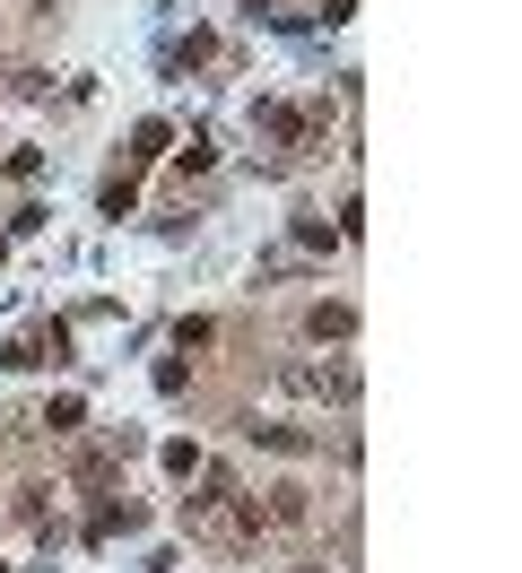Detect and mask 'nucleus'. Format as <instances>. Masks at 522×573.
Segmentation results:
<instances>
[{"mask_svg": "<svg viewBox=\"0 0 522 573\" xmlns=\"http://www.w3.org/2000/svg\"><path fill=\"white\" fill-rule=\"evenodd\" d=\"M305 331H314V340H349V331H358V313H349V305H314V313H305Z\"/></svg>", "mask_w": 522, "mask_h": 573, "instance_id": "2", "label": "nucleus"}, {"mask_svg": "<svg viewBox=\"0 0 522 573\" xmlns=\"http://www.w3.org/2000/svg\"><path fill=\"white\" fill-rule=\"evenodd\" d=\"M157 460H166V478H192V469H201V452H192V444H166Z\"/></svg>", "mask_w": 522, "mask_h": 573, "instance_id": "9", "label": "nucleus"}, {"mask_svg": "<svg viewBox=\"0 0 522 573\" xmlns=\"http://www.w3.org/2000/svg\"><path fill=\"white\" fill-rule=\"evenodd\" d=\"M79 417H88V400H79V391H61V400L44 409V426H53V435H79Z\"/></svg>", "mask_w": 522, "mask_h": 573, "instance_id": "4", "label": "nucleus"}, {"mask_svg": "<svg viewBox=\"0 0 522 573\" xmlns=\"http://www.w3.org/2000/svg\"><path fill=\"white\" fill-rule=\"evenodd\" d=\"M261 130H270V139H305V114H287V105H261Z\"/></svg>", "mask_w": 522, "mask_h": 573, "instance_id": "6", "label": "nucleus"}, {"mask_svg": "<svg viewBox=\"0 0 522 573\" xmlns=\"http://www.w3.org/2000/svg\"><path fill=\"white\" fill-rule=\"evenodd\" d=\"M270 522H305V486H279L270 495Z\"/></svg>", "mask_w": 522, "mask_h": 573, "instance_id": "8", "label": "nucleus"}, {"mask_svg": "<svg viewBox=\"0 0 522 573\" xmlns=\"http://www.w3.org/2000/svg\"><path fill=\"white\" fill-rule=\"evenodd\" d=\"M139 522H148L139 504H97V513H88V539H123V530H139Z\"/></svg>", "mask_w": 522, "mask_h": 573, "instance_id": "1", "label": "nucleus"}, {"mask_svg": "<svg viewBox=\"0 0 522 573\" xmlns=\"http://www.w3.org/2000/svg\"><path fill=\"white\" fill-rule=\"evenodd\" d=\"M253 444H270V452H314V435H296V426H253Z\"/></svg>", "mask_w": 522, "mask_h": 573, "instance_id": "5", "label": "nucleus"}, {"mask_svg": "<svg viewBox=\"0 0 522 573\" xmlns=\"http://www.w3.org/2000/svg\"><path fill=\"white\" fill-rule=\"evenodd\" d=\"M166 139H174L166 122H139V130H130V165H157V157H166Z\"/></svg>", "mask_w": 522, "mask_h": 573, "instance_id": "3", "label": "nucleus"}, {"mask_svg": "<svg viewBox=\"0 0 522 573\" xmlns=\"http://www.w3.org/2000/svg\"><path fill=\"white\" fill-rule=\"evenodd\" d=\"M245 9H270V0H245Z\"/></svg>", "mask_w": 522, "mask_h": 573, "instance_id": "10", "label": "nucleus"}, {"mask_svg": "<svg viewBox=\"0 0 522 573\" xmlns=\"http://www.w3.org/2000/svg\"><path fill=\"white\" fill-rule=\"evenodd\" d=\"M130 200H139V183H130V174H114V183H105V218H130Z\"/></svg>", "mask_w": 522, "mask_h": 573, "instance_id": "7", "label": "nucleus"}]
</instances>
